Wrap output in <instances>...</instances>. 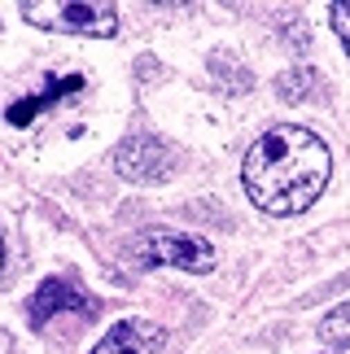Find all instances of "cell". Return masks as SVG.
<instances>
[{
    "instance_id": "1",
    "label": "cell",
    "mask_w": 350,
    "mask_h": 354,
    "mask_svg": "<svg viewBox=\"0 0 350 354\" xmlns=\"http://www.w3.org/2000/svg\"><path fill=\"white\" fill-rule=\"evenodd\" d=\"M329 175H333L329 145L315 131L293 127V122L267 127L250 145L246 167H241L250 201L267 214H302L324 193Z\"/></svg>"
},
{
    "instance_id": "2",
    "label": "cell",
    "mask_w": 350,
    "mask_h": 354,
    "mask_svg": "<svg viewBox=\"0 0 350 354\" xmlns=\"http://www.w3.org/2000/svg\"><path fill=\"white\" fill-rule=\"evenodd\" d=\"M140 267H180V271H210L214 267V250L210 241H201L193 232H167V227H154L131 245Z\"/></svg>"
},
{
    "instance_id": "3",
    "label": "cell",
    "mask_w": 350,
    "mask_h": 354,
    "mask_svg": "<svg viewBox=\"0 0 350 354\" xmlns=\"http://www.w3.org/2000/svg\"><path fill=\"white\" fill-rule=\"evenodd\" d=\"M26 22L44 26V31L62 35H114L118 13L114 5H62V0H39V5H22Z\"/></svg>"
},
{
    "instance_id": "4",
    "label": "cell",
    "mask_w": 350,
    "mask_h": 354,
    "mask_svg": "<svg viewBox=\"0 0 350 354\" xmlns=\"http://www.w3.org/2000/svg\"><path fill=\"white\" fill-rule=\"evenodd\" d=\"M118 171H123L127 180L158 184L175 171V153L158 136H127V140L118 145Z\"/></svg>"
},
{
    "instance_id": "5",
    "label": "cell",
    "mask_w": 350,
    "mask_h": 354,
    "mask_svg": "<svg viewBox=\"0 0 350 354\" xmlns=\"http://www.w3.org/2000/svg\"><path fill=\"white\" fill-rule=\"evenodd\" d=\"M84 92V75H48L44 84H39L31 97H22V101H13L9 105V122L13 127H26V122H35V118H44L53 105H62L66 97H79Z\"/></svg>"
},
{
    "instance_id": "6",
    "label": "cell",
    "mask_w": 350,
    "mask_h": 354,
    "mask_svg": "<svg viewBox=\"0 0 350 354\" xmlns=\"http://www.w3.org/2000/svg\"><path fill=\"white\" fill-rule=\"evenodd\" d=\"M167 342V333L149 319H123L105 333V342L92 350V354H158Z\"/></svg>"
},
{
    "instance_id": "7",
    "label": "cell",
    "mask_w": 350,
    "mask_h": 354,
    "mask_svg": "<svg viewBox=\"0 0 350 354\" xmlns=\"http://www.w3.org/2000/svg\"><path fill=\"white\" fill-rule=\"evenodd\" d=\"M31 319L35 324H48L57 310H92L88 306V297H84V289H79L75 280H66V276H53V280H44L35 289V297H31Z\"/></svg>"
},
{
    "instance_id": "8",
    "label": "cell",
    "mask_w": 350,
    "mask_h": 354,
    "mask_svg": "<svg viewBox=\"0 0 350 354\" xmlns=\"http://www.w3.org/2000/svg\"><path fill=\"white\" fill-rule=\"evenodd\" d=\"M320 337L329 346H338V354H350V302L333 306L324 319H320Z\"/></svg>"
},
{
    "instance_id": "9",
    "label": "cell",
    "mask_w": 350,
    "mask_h": 354,
    "mask_svg": "<svg viewBox=\"0 0 350 354\" xmlns=\"http://www.w3.org/2000/svg\"><path fill=\"white\" fill-rule=\"evenodd\" d=\"M311 84H315L311 71H289L285 79H280V97H285V101H302L306 92H311Z\"/></svg>"
},
{
    "instance_id": "10",
    "label": "cell",
    "mask_w": 350,
    "mask_h": 354,
    "mask_svg": "<svg viewBox=\"0 0 350 354\" xmlns=\"http://www.w3.org/2000/svg\"><path fill=\"white\" fill-rule=\"evenodd\" d=\"M329 13H333V31L342 35V44H346V53H350V5H346V0H338Z\"/></svg>"
},
{
    "instance_id": "11",
    "label": "cell",
    "mask_w": 350,
    "mask_h": 354,
    "mask_svg": "<svg viewBox=\"0 0 350 354\" xmlns=\"http://www.w3.org/2000/svg\"><path fill=\"white\" fill-rule=\"evenodd\" d=\"M0 267H5V241H0Z\"/></svg>"
}]
</instances>
